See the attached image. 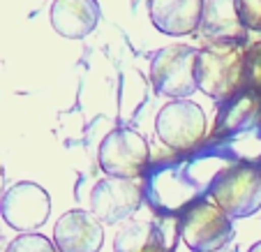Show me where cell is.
Returning <instances> with one entry per match:
<instances>
[{
	"instance_id": "obj_1",
	"label": "cell",
	"mask_w": 261,
	"mask_h": 252,
	"mask_svg": "<svg viewBox=\"0 0 261 252\" xmlns=\"http://www.w3.org/2000/svg\"><path fill=\"white\" fill-rule=\"evenodd\" d=\"M199 90L213 99H233L245 90V49L241 42L215 40L199 51Z\"/></svg>"
},
{
	"instance_id": "obj_2",
	"label": "cell",
	"mask_w": 261,
	"mask_h": 252,
	"mask_svg": "<svg viewBox=\"0 0 261 252\" xmlns=\"http://www.w3.org/2000/svg\"><path fill=\"white\" fill-rule=\"evenodd\" d=\"M215 206L229 218H250L261 208V169L254 164H233L211 183Z\"/></svg>"
},
{
	"instance_id": "obj_3",
	"label": "cell",
	"mask_w": 261,
	"mask_h": 252,
	"mask_svg": "<svg viewBox=\"0 0 261 252\" xmlns=\"http://www.w3.org/2000/svg\"><path fill=\"white\" fill-rule=\"evenodd\" d=\"M199 49L188 44H171L160 49L150 63V81L160 95L176 99H188L197 84Z\"/></svg>"
},
{
	"instance_id": "obj_4",
	"label": "cell",
	"mask_w": 261,
	"mask_h": 252,
	"mask_svg": "<svg viewBox=\"0 0 261 252\" xmlns=\"http://www.w3.org/2000/svg\"><path fill=\"white\" fill-rule=\"evenodd\" d=\"M206 114L192 99H173L164 104L155 118V132L160 141L178 153H190L201 146L206 139Z\"/></svg>"
},
{
	"instance_id": "obj_5",
	"label": "cell",
	"mask_w": 261,
	"mask_h": 252,
	"mask_svg": "<svg viewBox=\"0 0 261 252\" xmlns=\"http://www.w3.org/2000/svg\"><path fill=\"white\" fill-rule=\"evenodd\" d=\"M97 160L102 171L109 178H132L141 176L150 162L148 141L139 132L129 128L111 130L102 139L97 150Z\"/></svg>"
},
{
	"instance_id": "obj_6",
	"label": "cell",
	"mask_w": 261,
	"mask_h": 252,
	"mask_svg": "<svg viewBox=\"0 0 261 252\" xmlns=\"http://www.w3.org/2000/svg\"><path fill=\"white\" fill-rule=\"evenodd\" d=\"M180 236L194 252H217L233 236L231 218L208 201H197L182 213Z\"/></svg>"
},
{
	"instance_id": "obj_7",
	"label": "cell",
	"mask_w": 261,
	"mask_h": 252,
	"mask_svg": "<svg viewBox=\"0 0 261 252\" xmlns=\"http://www.w3.org/2000/svg\"><path fill=\"white\" fill-rule=\"evenodd\" d=\"M0 215L16 232H33L51 215V197L37 183L21 181L12 185L0 199Z\"/></svg>"
},
{
	"instance_id": "obj_8",
	"label": "cell",
	"mask_w": 261,
	"mask_h": 252,
	"mask_svg": "<svg viewBox=\"0 0 261 252\" xmlns=\"http://www.w3.org/2000/svg\"><path fill=\"white\" fill-rule=\"evenodd\" d=\"M141 188L127 178H104L90 192L93 215L102 222H120L141 206Z\"/></svg>"
},
{
	"instance_id": "obj_9",
	"label": "cell",
	"mask_w": 261,
	"mask_h": 252,
	"mask_svg": "<svg viewBox=\"0 0 261 252\" xmlns=\"http://www.w3.org/2000/svg\"><path fill=\"white\" fill-rule=\"evenodd\" d=\"M104 229L88 211H67L54 227V245L58 252H99Z\"/></svg>"
},
{
	"instance_id": "obj_10",
	"label": "cell",
	"mask_w": 261,
	"mask_h": 252,
	"mask_svg": "<svg viewBox=\"0 0 261 252\" xmlns=\"http://www.w3.org/2000/svg\"><path fill=\"white\" fill-rule=\"evenodd\" d=\"M148 12L160 33L180 37L201 26L203 0H148Z\"/></svg>"
},
{
	"instance_id": "obj_11",
	"label": "cell",
	"mask_w": 261,
	"mask_h": 252,
	"mask_svg": "<svg viewBox=\"0 0 261 252\" xmlns=\"http://www.w3.org/2000/svg\"><path fill=\"white\" fill-rule=\"evenodd\" d=\"M97 0H54L51 5V26L67 40H81L90 35L99 23Z\"/></svg>"
},
{
	"instance_id": "obj_12",
	"label": "cell",
	"mask_w": 261,
	"mask_h": 252,
	"mask_svg": "<svg viewBox=\"0 0 261 252\" xmlns=\"http://www.w3.org/2000/svg\"><path fill=\"white\" fill-rule=\"evenodd\" d=\"M114 252H167V245L155 224L132 222L116 234Z\"/></svg>"
},
{
	"instance_id": "obj_13",
	"label": "cell",
	"mask_w": 261,
	"mask_h": 252,
	"mask_svg": "<svg viewBox=\"0 0 261 252\" xmlns=\"http://www.w3.org/2000/svg\"><path fill=\"white\" fill-rule=\"evenodd\" d=\"M245 93L261 95V40L245 49Z\"/></svg>"
},
{
	"instance_id": "obj_14",
	"label": "cell",
	"mask_w": 261,
	"mask_h": 252,
	"mask_svg": "<svg viewBox=\"0 0 261 252\" xmlns=\"http://www.w3.org/2000/svg\"><path fill=\"white\" fill-rule=\"evenodd\" d=\"M7 252H58V250L42 234H21L10 243Z\"/></svg>"
},
{
	"instance_id": "obj_15",
	"label": "cell",
	"mask_w": 261,
	"mask_h": 252,
	"mask_svg": "<svg viewBox=\"0 0 261 252\" xmlns=\"http://www.w3.org/2000/svg\"><path fill=\"white\" fill-rule=\"evenodd\" d=\"M233 10L243 28L261 30V0H233Z\"/></svg>"
},
{
	"instance_id": "obj_16",
	"label": "cell",
	"mask_w": 261,
	"mask_h": 252,
	"mask_svg": "<svg viewBox=\"0 0 261 252\" xmlns=\"http://www.w3.org/2000/svg\"><path fill=\"white\" fill-rule=\"evenodd\" d=\"M254 128L261 137V95H256V109H254Z\"/></svg>"
},
{
	"instance_id": "obj_17",
	"label": "cell",
	"mask_w": 261,
	"mask_h": 252,
	"mask_svg": "<svg viewBox=\"0 0 261 252\" xmlns=\"http://www.w3.org/2000/svg\"><path fill=\"white\" fill-rule=\"evenodd\" d=\"M247 252H261V241H259V243H254V245H252Z\"/></svg>"
}]
</instances>
